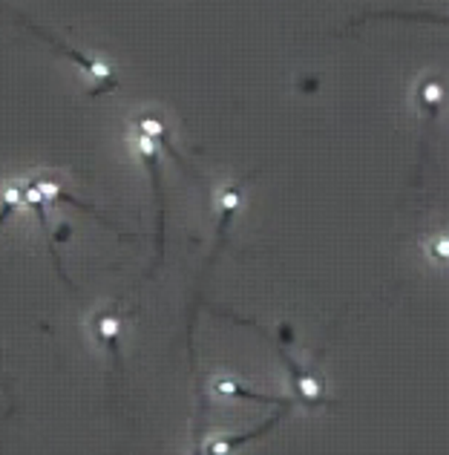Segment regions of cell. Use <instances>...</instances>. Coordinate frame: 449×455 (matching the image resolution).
Here are the masks:
<instances>
[{"instance_id":"1","label":"cell","mask_w":449,"mask_h":455,"mask_svg":"<svg viewBox=\"0 0 449 455\" xmlns=\"http://www.w3.org/2000/svg\"><path fill=\"white\" fill-rule=\"evenodd\" d=\"M446 101V87L438 76H427L418 81L415 87V107L423 118H435L441 113V107Z\"/></svg>"},{"instance_id":"2","label":"cell","mask_w":449,"mask_h":455,"mask_svg":"<svg viewBox=\"0 0 449 455\" xmlns=\"http://www.w3.org/2000/svg\"><path fill=\"white\" fill-rule=\"evenodd\" d=\"M423 251H427V257L435 262V266H449V234L446 231L429 234L423 239Z\"/></svg>"},{"instance_id":"3","label":"cell","mask_w":449,"mask_h":455,"mask_svg":"<svg viewBox=\"0 0 449 455\" xmlns=\"http://www.w3.org/2000/svg\"><path fill=\"white\" fill-rule=\"evenodd\" d=\"M369 18H400V20H427V23H446L449 15H435V12H369Z\"/></svg>"}]
</instances>
